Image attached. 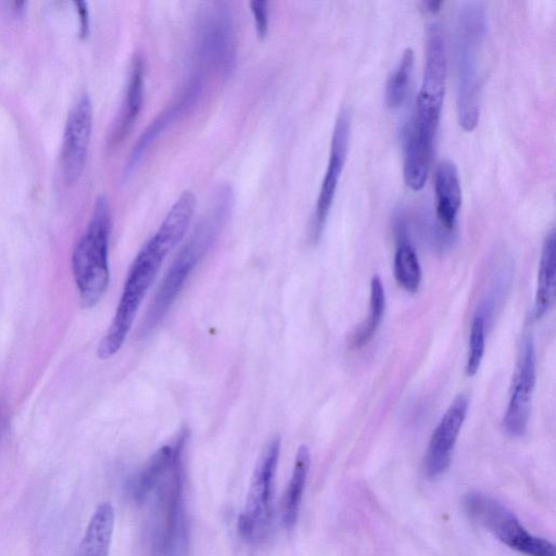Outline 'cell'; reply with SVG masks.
Returning <instances> with one entry per match:
<instances>
[{
    "label": "cell",
    "instance_id": "7",
    "mask_svg": "<svg viewBox=\"0 0 556 556\" xmlns=\"http://www.w3.org/2000/svg\"><path fill=\"white\" fill-rule=\"evenodd\" d=\"M464 507L471 519L509 548L526 556H555L553 543L530 533L517 516L493 496L470 492L464 498Z\"/></svg>",
    "mask_w": 556,
    "mask_h": 556
},
{
    "label": "cell",
    "instance_id": "21",
    "mask_svg": "<svg viewBox=\"0 0 556 556\" xmlns=\"http://www.w3.org/2000/svg\"><path fill=\"white\" fill-rule=\"evenodd\" d=\"M309 464L311 455L308 447L306 445L299 446L292 473L281 503V519L287 529H292L296 523Z\"/></svg>",
    "mask_w": 556,
    "mask_h": 556
},
{
    "label": "cell",
    "instance_id": "25",
    "mask_svg": "<svg viewBox=\"0 0 556 556\" xmlns=\"http://www.w3.org/2000/svg\"><path fill=\"white\" fill-rule=\"evenodd\" d=\"M257 36L262 39L268 31V2L253 0L250 2Z\"/></svg>",
    "mask_w": 556,
    "mask_h": 556
},
{
    "label": "cell",
    "instance_id": "26",
    "mask_svg": "<svg viewBox=\"0 0 556 556\" xmlns=\"http://www.w3.org/2000/svg\"><path fill=\"white\" fill-rule=\"evenodd\" d=\"M425 5L427 7V10H429L430 12H437L440 9L441 2L432 0L425 2Z\"/></svg>",
    "mask_w": 556,
    "mask_h": 556
},
{
    "label": "cell",
    "instance_id": "2",
    "mask_svg": "<svg viewBox=\"0 0 556 556\" xmlns=\"http://www.w3.org/2000/svg\"><path fill=\"white\" fill-rule=\"evenodd\" d=\"M233 194L229 186H220L212 195L205 213L169 266L139 327L148 336L162 321L193 269L217 240L230 214Z\"/></svg>",
    "mask_w": 556,
    "mask_h": 556
},
{
    "label": "cell",
    "instance_id": "16",
    "mask_svg": "<svg viewBox=\"0 0 556 556\" xmlns=\"http://www.w3.org/2000/svg\"><path fill=\"white\" fill-rule=\"evenodd\" d=\"M189 431L180 429L170 443L161 446L143 468L130 480L129 492L137 502H142L155 485L162 482L169 470L180 445L188 441Z\"/></svg>",
    "mask_w": 556,
    "mask_h": 556
},
{
    "label": "cell",
    "instance_id": "22",
    "mask_svg": "<svg viewBox=\"0 0 556 556\" xmlns=\"http://www.w3.org/2000/svg\"><path fill=\"white\" fill-rule=\"evenodd\" d=\"M386 311V293L382 281L375 275L370 280L368 314L353 334L351 345L355 349L366 345L377 332Z\"/></svg>",
    "mask_w": 556,
    "mask_h": 556
},
{
    "label": "cell",
    "instance_id": "10",
    "mask_svg": "<svg viewBox=\"0 0 556 556\" xmlns=\"http://www.w3.org/2000/svg\"><path fill=\"white\" fill-rule=\"evenodd\" d=\"M92 103L87 93L77 98L65 122L60 150V172L67 186L76 184L85 169L92 131Z\"/></svg>",
    "mask_w": 556,
    "mask_h": 556
},
{
    "label": "cell",
    "instance_id": "11",
    "mask_svg": "<svg viewBox=\"0 0 556 556\" xmlns=\"http://www.w3.org/2000/svg\"><path fill=\"white\" fill-rule=\"evenodd\" d=\"M535 345L532 336H525L517 358L509 400L503 419L506 432L511 437L525 433L535 384Z\"/></svg>",
    "mask_w": 556,
    "mask_h": 556
},
{
    "label": "cell",
    "instance_id": "4",
    "mask_svg": "<svg viewBox=\"0 0 556 556\" xmlns=\"http://www.w3.org/2000/svg\"><path fill=\"white\" fill-rule=\"evenodd\" d=\"M110 231V205L106 198L100 195L94 202L90 219L72 256L74 280L86 307L94 306L109 286Z\"/></svg>",
    "mask_w": 556,
    "mask_h": 556
},
{
    "label": "cell",
    "instance_id": "23",
    "mask_svg": "<svg viewBox=\"0 0 556 556\" xmlns=\"http://www.w3.org/2000/svg\"><path fill=\"white\" fill-rule=\"evenodd\" d=\"M413 65L414 53L410 48H407L386 84L384 100L388 108L396 109L405 101L413 73Z\"/></svg>",
    "mask_w": 556,
    "mask_h": 556
},
{
    "label": "cell",
    "instance_id": "20",
    "mask_svg": "<svg viewBox=\"0 0 556 556\" xmlns=\"http://www.w3.org/2000/svg\"><path fill=\"white\" fill-rule=\"evenodd\" d=\"M396 249L393 273L397 285L409 293L418 291L421 282V267L417 253L409 242L403 220L395 226Z\"/></svg>",
    "mask_w": 556,
    "mask_h": 556
},
{
    "label": "cell",
    "instance_id": "15",
    "mask_svg": "<svg viewBox=\"0 0 556 556\" xmlns=\"http://www.w3.org/2000/svg\"><path fill=\"white\" fill-rule=\"evenodd\" d=\"M437 199L435 216L439 226L445 232L456 227L457 214L462 204V190L458 172L450 160L439 163L434 175Z\"/></svg>",
    "mask_w": 556,
    "mask_h": 556
},
{
    "label": "cell",
    "instance_id": "18",
    "mask_svg": "<svg viewBox=\"0 0 556 556\" xmlns=\"http://www.w3.org/2000/svg\"><path fill=\"white\" fill-rule=\"evenodd\" d=\"M114 519L113 506L101 503L94 509L74 556H109Z\"/></svg>",
    "mask_w": 556,
    "mask_h": 556
},
{
    "label": "cell",
    "instance_id": "14",
    "mask_svg": "<svg viewBox=\"0 0 556 556\" xmlns=\"http://www.w3.org/2000/svg\"><path fill=\"white\" fill-rule=\"evenodd\" d=\"M205 83L206 80L199 75L191 74L189 76L170 104L151 122L138 138L125 166V176L132 173L149 146L157 136L194 106L201 97Z\"/></svg>",
    "mask_w": 556,
    "mask_h": 556
},
{
    "label": "cell",
    "instance_id": "12",
    "mask_svg": "<svg viewBox=\"0 0 556 556\" xmlns=\"http://www.w3.org/2000/svg\"><path fill=\"white\" fill-rule=\"evenodd\" d=\"M350 126V114L348 110H342L333 127L328 165L312 219L311 238L314 242H317L323 233L333 202L339 178L346 160Z\"/></svg>",
    "mask_w": 556,
    "mask_h": 556
},
{
    "label": "cell",
    "instance_id": "19",
    "mask_svg": "<svg viewBox=\"0 0 556 556\" xmlns=\"http://www.w3.org/2000/svg\"><path fill=\"white\" fill-rule=\"evenodd\" d=\"M556 262L555 232L551 230L543 242L538 270V283L534 296L533 315L542 318L552 307L555 300Z\"/></svg>",
    "mask_w": 556,
    "mask_h": 556
},
{
    "label": "cell",
    "instance_id": "17",
    "mask_svg": "<svg viewBox=\"0 0 556 556\" xmlns=\"http://www.w3.org/2000/svg\"><path fill=\"white\" fill-rule=\"evenodd\" d=\"M143 98V65L139 55H135L129 71L125 97L116 121L110 134V143H119L130 131L140 112Z\"/></svg>",
    "mask_w": 556,
    "mask_h": 556
},
{
    "label": "cell",
    "instance_id": "5",
    "mask_svg": "<svg viewBox=\"0 0 556 556\" xmlns=\"http://www.w3.org/2000/svg\"><path fill=\"white\" fill-rule=\"evenodd\" d=\"M447 71L446 46L442 28L431 24L427 29L425 68L414 116L406 126L421 140L433 144L445 91Z\"/></svg>",
    "mask_w": 556,
    "mask_h": 556
},
{
    "label": "cell",
    "instance_id": "1",
    "mask_svg": "<svg viewBox=\"0 0 556 556\" xmlns=\"http://www.w3.org/2000/svg\"><path fill=\"white\" fill-rule=\"evenodd\" d=\"M195 198L185 191L168 211L156 232L135 257L110 327L99 343V358L114 356L124 344L139 306L166 255L181 241L193 216Z\"/></svg>",
    "mask_w": 556,
    "mask_h": 556
},
{
    "label": "cell",
    "instance_id": "24",
    "mask_svg": "<svg viewBox=\"0 0 556 556\" xmlns=\"http://www.w3.org/2000/svg\"><path fill=\"white\" fill-rule=\"evenodd\" d=\"M488 303H481L473 315L470 333L468 357L466 363V374L471 377L480 368L485 346V319L488 313Z\"/></svg>",
    "mask_w": 556,
    "mask_h": 556
},
{
    "label": "cell",
    "instance_id": "8",
    "mask_svg": "<svg viewBox=\"0 0 556 556\" xmlns=\"http://www.w3.org/2000/svg\"><path fill=\"white\" fill-rule=\"evenodd\" d=\"M280 445V439L273 438L264 447L253 470L245 504L238 518V531L247 541L256 542L262 539L270 523L273 483Z\"/></svg>",
    "mask_w": 556,
    "mask_h": 556
},
{
    "label": "cell",
    "instance_id": "9",
    "mask_svg": "<svg viewBox=\"0 0 556 556\" xmlns=\"http://www.w3.org/2000/svg\"><path fill=\"white\" fill-rule=\"evenodd\" d=\"M187 443L185 442L178 448L161 489L160 518L154 539L156 556H176L185 538L182 491L184 455Z\"/></svg>",
    "mask_w": 556,
    "mask_h": 556
},
{
    "label": "cell",
    "instance_id": "13",
    "mask_svg": "<svg viewBox=\"0 0 556 556\" xmlns=\"http://www.w3.org/2000/svg\"><path fill=\"white\" fill-rule=\"evenodd\" d=\"M467 409V396L457 395L433 430L425 457V470L428 477L437 478L448 468Z\"/></svg>",
    "mask_w": 556,
    "mask_h": 556
},
{
    "label": "cell",
    "instance_id": "27",
    "mask_svg": "<svg viewBox=\"0 0 556 556\" xmlns=\"http://www.w3.org/2000/svg\"><path fill=\"white\" fill-rule=\"evenodd\" d=\"M0 429H1V417H0Z\"/></svg>",
    "mask_w": 556,
    "mask_h": 556
},
{
    "label": "cell",
    "instance_id": "6",
    "mask_svg": "<svg viewBox=\"0 0 556 556\" xmlns=\"http://www.w3.org/2000/svg\"><path fill=\"white\" fill-rule=\"evenodd\" d=\"M237 56V36L231 8L222 2L206 7L195 24L194 68L227 77Z\"/></svg>",
    "mask_w": 556,
    "mask_h": 556
},
{
    "label": "cell",
    "instance_id": "3",
    "mask_svg": "<svg viewBox=\"0 0 556 556\" xmlns=\"http://www.w3.org/2000/svg\"><path fill=\"white\" fill-rule=\"evenodd\" d=\"M486 34L484 8L465 2L458 10L455 29L457 115L463 129H475L480 114L481 51Z\"/></svg>",
    "mask_w": 556,
    "mask_h": 556
}]
</instances>
